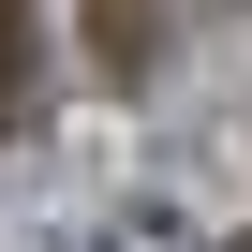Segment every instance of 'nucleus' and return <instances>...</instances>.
<instances>
[{
	"instance_id": "f257e3e1",
	"label": "nucleus",
	"mask_w": 252,
	"mask_h": 252,
	"mask_svg": "<svg viewBox=\"0 0 252 252\" xmlns=\"http://www.w3.org/2000/svg\"><path fill=\"white\" fill-rule=\"evenodd\" d=\"M89 60L104 74H149V0H89Z\"/></svg>"
}]
</instances>
